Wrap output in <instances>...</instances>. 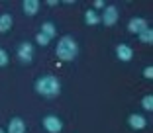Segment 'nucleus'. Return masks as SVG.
Listing matches in <instances>:
<instances>
[{
    "instance_id": "1",
    "label": "nucleus",
    "mask_w": 153,
    "mask_h": 133,
    "mask_svg": "<svg viewBox=\"0 0 153 133\" xmlns=\"http://www.w3.org/2000/svg\"><path fill=\"white\" fill-rule=\"evenodd\" d=\"M33 90L43 98H57L61 94V82L53 75H41L33 82Z\"/></svg>"
},
{
    "instance_id": "2",
    "label": "nucleus",
    "mask_w": 153,
    "mask_h": 133,
    "mask_svg": "<svg viewBox=\"0 0 153 133\" xmlns=\"http://www.w3.org/2000/svg\"><path fill=\"white\" fill-rule=\"evenodd\" d=\"M55 55H57L59 61L71 63V61H75L76 55H79V45H76V41L73 39L71 35H63L61 39L57 41V47H55Z\"/></svg>"
},
{
    "instance_id": "3",
    "label": "nucleus",
    "mask_w": 153,
    "mask_h": 133,
    "mask_svg": "<svg viewBox=\"0 0 153 133\" xmlns=\"http://www.w3.org/2000/svg\"><path fill=\"white\" fill-rule=\"evenodd\" d=\"M41 125H43V129L47 133H61L63 131V120L61 117H57V115L53 114H47L41 120Z\"/></svg>"
},
{
    "instance_id": "4",
    "label": "nucleus",
    "mask_w": 153,
    "mask_h": 133,
    "mask_svg": "<svg viewBox=\"0 0 153 133\" xmlns=\"http://www.w3.org/2000/svg\"><path fill=\"white\" fill-rule=\"evenodd\" d=\"M33 53H36V47H33V43H30V41H24V43L18 47V59H20V63H24V65H32Z\"/></svg>"
},
{
    "instance_id": "5",
    "label": "nucleus",
    "mask_w": 153,
    "mask_h": 133,
    "mask_svg": "<svg viewBox=\"0 0 153 133\" xmlns=\"http://www.w3.org/2000/svg\"><path fill=\"white\" fill-rule=\"evenodd\" d=\"M118 18H120V14H118L116 6H106V8L100 12V22H102L106 27L114 26V24L118 22Z\"/></svg>"
},
{
    "instance_id": "6",
    "label": "nucleus",
    "mask_w": 153,
    "mask_h": 133,
    "mask_svg": "<svg viewBox=\"0 0 153 133\" xmlns=\"http://www.w3.org/2000/svg\"><path fill=\"white\" fill-rule=\"evenodd\" d=\"M116 57H118V61H122V63L131 61V59H134V49H131V45H128V43L116 45Z\"/></svg>"
},
{
    "instance_id": "7",
    "label": "nucleus",
    "mask_w": 153,
    "mask_h": 133,
    "mask_svg": "<svg viewBox=\"0 0 153 133\" xmlns=\"http://www.w3.org/2000/svg\"><path fill=\"white\" fill-rule=\"evenodd\" d=\"M128 125L135 131H141V129L147 127V120H145L141 114H130L128 115Z\"/></svg>"
},
{
    "instance_id": "8",
    "label": "nucleus",
    "mask_w": 153,
    "mask_h": 133,
    "mask_svg": "<svg viewBox=\"0 0 153 133\" xmlns=\"http://www.w3.org/2000/svg\"><path fill=\"white\" fill-rule=\"evenodd\" d=\"M6 133H26V121H24L22 117H12V120L8 121Z\"/></svg>"
},
{
    "instance_id": "9",
    "label": "nucleus",
    "mask_w": 153,
    "mask_h": 133,
    "mask_svg": "<svg viewBox=\"0 0 153 133\" xmlns=\"http://www.w3.org/2000/svg\"><path fill=\"white\" fill-rule=\"evenodd\" d=\"M41 8V2L39 0H24L22 2V10L26 16H36Z\"/></svg>"
},
{
    "instance_id": "10",
    "label": "nucleus",
    "mask_w": 153,
    "mask_h": 133,
    "mask_svg": "<svg viewBox=\"0 0 153 133\" xmlns=\"http://www.w3.org/2000/svg\"><path fill=\"white\" fill-rule=\"evenodd\" d=\"M145 27H147V22H145L143 18H131L130 22H128V31L130 33H140V31H143Z\"/></svg>"
},
{
    "instance_id": "11",
    "label": "nucleus",
    "mask_w": 153,
    "mask_h": 133,
    "mask_svg": "<svg viewBox=\"0 0 153 133\" xmlns=\"http://www.w3.org/2000/svg\"><path fill=\"white\" fill-rule=\"evenodd\" d=\"M14 26L12 14H0V33H8Z\"/></svg>"
},
{
    "instance_id": "12",
    "label": "nucleus",
    "mask_w": 153,
    "mask_h": 133,
    "mask_svg": "<svg viewBox=\"0 0 153 133\" xmlns=\"http://www.w3.org/2000/svg\"><path fill=\"white\" fill-rule=\"evenodd\" d=\"M39 33H43V35H47L49 39H53L55 35H57V26H55L53 22H43L39 27Z\"/></svg>"
},
{
    "instance_id": "13",
    "label": "nucleus",
    "mask_w": 153,
    "mask_h": 133,
    "mask_svg": "<svg viewBox=\"0 0 153 133\" xmlns=\"http://www.w3.org/2000/svg\"><path fill=\"white\" fill-rule=\"evenodd\" d=\"M85 24L86 26H96V24H100V12H94V10L90 8L85 12Z\"/></svg>"
},
{
    "instance_id": "14",
    "label": "nucleus",
    "mask_w": 153,
    "mask_h": 133,
    "mask_svg": "<svg viewBox=\"0 0 153 133\" xmlns=\"http://www.w3.org/2000/svg\"><path fill=\"white\" fill-rule=\"evenodd\" d=\"M137 39H140L143 45H153V30L147 26L143 31H140V33H137Z\"/></svg>"
},
{
    "instance_id": "15",
    "label": "nucleus",
    "mask_w": 153,
    "mask_h": 133,
    "mask_svg": "<svg viewBox=\"0 0 153 133\" xmlns=\"http://www.w3.org/2000/svg\"><path fill=\"white\" fill-rule=\"evenodd\" d=\"M141 108H143L145 112H153V96L151 94H147V96L141 98Z\"/></svg>"
},
{
    "instance_id": "16",
    "label": "nucleus",
    "mask_w": 153,
    "mask_h": 133,
    "mask_svg": "<svg viewBox=\"0 0 153 133\" xmlns=\"http://www.w3.org/2000/svg\"><path fill=\"white\" fill-rule=\"evenodd\" d=\"M36 43L39 45V47H47V45L51 43V39L47 35H43V33H39V31H37V33H36Z\"/></svg>"
},
{
    "instance_id": "17",
    "label": "nucleus",
    "mask_w": 153,
    "mask_h": 133,
    "mask_svg": "<svg viewBox=\"0 0 153 133\" xmlns=\"http://www.w3.org/2000/svg\"><path fill=\"white\" fill-rule=\"evenodd\" d=\"M8 61H10V57H8V53H6L4 49L0 47V66H6V65H8Z\"/></svg>"
},
{
    "instance_id": "18",
    "label": "nucleus",
    "mask_w": 153,
    "mask_h": 133,
    "mask_svg": "<svg viewBox=\"0 0 153 133\" xmlns=\"http://www.w3.org/2000/svg\"><path fill=\"white\" fill-rule=\"evenodd\" d=\"M92 6H94V8H92L94 12H96V10H100V12H102V10L106 8V2H104V0H96V2H94Z\"/></svg>"
},
{
    "instance_id": "19",
    "label": "nucleus",
    "mask_w": 153,
    "mask_h": 133,
    "mask_svg": "<svg viewBox=\"0 0 153 133\" xmlns=\"http://www.w3.org/2000/svg\"><path fill=\"white\" fill-rule=\"evenodd\" d=\"M143 76H145L147 80L153 78V66H145V69H143Z\"/></svg>"
},
{
    "instance_id": "20",
    "label": "nucleus",
    "mask_w": 153,
    "mask_h": 133,
    "mask_svg": "<svg viewBox=\"0 0 153 133\" xmlns=\"http://www.w3.org/2000/svg\"><path fill=\"white\" fill-rule=\"evenodd\" d=\"M57 4H59L57 0H47V6H57Z\"/></svg>"
},
{
    "instance_id": "21",
    "label": "nucleus",
    "mask_w": 153,
    "mask_h": 133,
    "mask_svg": "<svg viewBox=\"0 0 153 133\" xmlns=\"http://www.w3.org/2000/svg\"><path fill=\"white\" fill-rule=\"evenodd\" d=\"M0 133H6V131H4V129H0Z\"/></svg>"
}]
</instances>
